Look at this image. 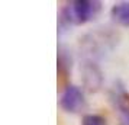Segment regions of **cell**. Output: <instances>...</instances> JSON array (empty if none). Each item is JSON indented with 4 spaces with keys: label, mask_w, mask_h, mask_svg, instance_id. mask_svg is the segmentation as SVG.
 I'll return each instance as SVG.
<instances>
[{
    "label": "cell",
    "mask_w": 129,
    "mask_h": 125,
    "mask_svg": "<svg viewBox=\"0 0 129 125\" xmlns=\"http://www.w3.org/2000/svg\"><path fill=\"white\" fill-rule=\"evenodd\" d=\"M102 10V3L97 0H74L70 2L59 13L58 32L62 34L73 25H84L93 20Z\"/></svg>",
    "instance_id": "6da1fadb"
},
{
    "label": "cell",
    "mask_w": 129,
    "mask_h": 125,
    "mask_svg": "<svg viewBox=\"0 0 129 125\" xmlns=\"http://www.w3.org/2000/svg\"><path fill=\"white\" fill-rule=\"evenodd\" d=\"M71 67H73V57H71V51L68 48L61 45L58 48V74L61 79H67L68 74L71 73Z\"/></svg>",
    "instance_id": "8992f818"
},
{
    "label": "cell",
    "mask_w": 129,
    "mask_h": 125,
    "mask_svg": "<svg viewBox=\"0 0 129 125\" xmlns=\"http://www.w3.org/2000/svg\"><path fill=\"white\" fill-rule=\"evenodd\" d=\"M115 41L116 39L110 35V32L96 31V32L87 34L80 42V48L84 54V60L96 61L99 57L105 54L106 49L113 47Z\"/></svg>",
    "instance_id": "7a4b0ae2"
},
{
    "label": "cell",
    "mask_w": 129,
    "mask_h": 125,
    "mask_svg": "<svg viewBox=\"0 0 129 125\" xmlns=\"http://www.w3.org/2000/svg\"><path fill=\"white\" fill-rule=\"evenodd\" d=\"M109 101L119 119V125H129V92L120 80H116L109 90Z\"/></svg>",
    "instance_id": "3957f363"
},
{
    "label": "cell",
    "mask_w": 129,
    "mask_h": 125,
    "mask_svg": "<svg viewBox=\"0 0 129 125\" xmlns=\"http://www.w3.org/2000/svg\"><path fill=\"white\" fill-rule=\"evenodd\" d=\"M110 16L116 23L129 28V2L115 3L110 9Z\"/></svg>",
    "instance_id": "52a82bcc"
},
{
    "label": "cell",
    "mask_w": 129,
    "mask_h": 125,
    "mask_svg": "<svg viewBox=\"0 0 129 125\" xmlns=\"http://www.w3.org/2000/svg\"><path fill=\"white\" fill-rule=\"evenodd\" d=\"M59 106L68 113H78L86 106V97L81 87L76 84H67L59 97Z\"/></svg>",
    "instance_id": "277c9868"
},
{
    "label": "cell",
    "mask_w": 129,
    "mask_h": 125,
    "mask_svg": "<svg viewBox=\"0 0 129 125\" xmlns=\"http://www.w3.org/2000/svg\"><path fill=\"white\" fill-rule=\"evenodd\" d=\"M81 125H107L105 116L97 115V113H87L83 116Z\"/></svg>",
    "instance_id": "ba28073f"
},
{
    "label": "cell",
    "mask_w": 129,
    "mask_h": 125,
    "mask_svg": "<svg viewBox=\"0 0 129 125\" xmlns=\"http://www.w3.org/2000/svg\"><path fill=\"white\" fill-rule=\"evenodd\" d=\"M81 77L83 84L88 92H97L103 86V73L99 64L93 60H84L81 64Z\"/></svg>",
    "instance_id": "5b68a950"
}]
</instances>
